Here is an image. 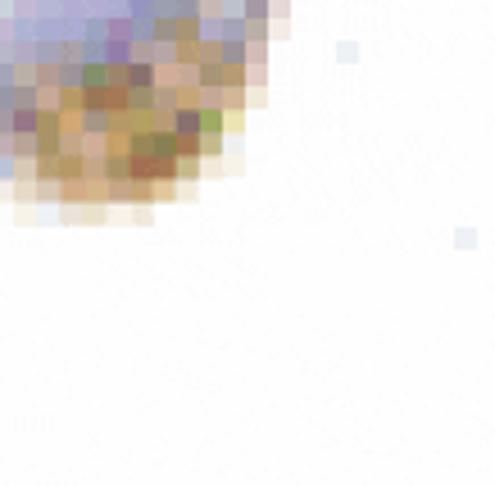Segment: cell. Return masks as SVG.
Returning <instances> with one entry per match:
<instances>
[{"instance_id": "obj_1", "label": "cell", "mask_w": 495, "mask_h": 486, "mask_svg": "<svg viewBox=\"0 0 495 486\" xmlns=\"http://www.w3.org/2000/svg\"><path fill=\"white\" fill-rule=\"evenodd\" d=\"M173 132H178V136H205V114H200L195 105L178 109V118H173Z\"/></svg>"}, {"instance_id": "obj_2", "label": "cell", "mask_w": 495, "mask_h": 486, "mask_svg": "<svg viewBox=\"0 0 495 486\" xmlns=\"http://www.w3.org/2000/svg\"><path fill=\"white\" fill-rule=\"evenodd\" d=\"M82 132L86 136H109L114 132V114H109V109H82Z\"/></svg>"}, {"instance_id": "obj_3", "label": "cell", "mask_w": 495, "mask_h": 486, "mask_svg": "<svg viewBox=\"0 0 495 486\" xmlns=\"http://www.w3.org/2000/svg\"><path fill=\"white\" fill-rule=\"evenodd\" d=\"M273 36V19H245V46H268Z\"/></svg>"}, {"instance_id": "obj_4", "label": "cell", "mask_w": 495, "mask_h": 486, "mask_svg": "<svg viewBox=\"0 0 495 486\" xmlns=\"http://www.w3.org/2000/svg\"><path fill=\"white\" fill-rule=\"evenodd\" d=\"M86 64H59V91H82Z\"/></svg>"}, {"instance_id": "obj_5", "label": "cell", "mask_w": 495, "mask_h": 486, "mask_svg": "<svg viewBox=\"0 0 495 486\" xmlns=\"http://www.w3.org/2000/svg\"><path fill=\"white\" fill-rule=\"evenodd\" d=\"M150 64L155 69H173L178 64V46L173 41H150Z\"/></svg>"}, {"instance_id": "obj_6", "label": "cell", "mask_w": 495, "mask_h": 486, "mask_svg": "<svg viewBox=\"0 0 495 486\" xmlns=\"http://www.w3.org/2000/svg\"><path fill=\"white\" fill-rule=\"evenodd\" d=\"M68 41H36V64H64Z\"/></svg>"}, {"instance_id": "obj_7", "label": "cell", "mask_w": 495, "mask_h": 486, "mask_svg": "<svg viewBox=\"0 0 495 486\" xmlns=\"http://www.w3.org/2000/svg\"><path fill=\"white\" fill-rule=\"evenodd\" d=\"M105 64H132V41H123V36H109Z\"/></svg>"}, {"instance_id": "obj_8", "label": "cell", "mask_w": 495, "mask_h": 486, "mask_svg": "<svg viewBox=\"0 0 495 486\" xmlns=\"http://www.w3.org/2000/svg\"><path fill=\"white\" fill-rule=\"evenodd\" d=\"M14 128L19 132H41V109H14Z\"/></svg>"}, {"instance_id": "obj_9", "label": "cell", "mask_w": 495, "mask_h": 486, "mask_svg": "<svg viewBox=\"0 0 495 486\" xmlns=\"http://www.w3.org/2000/svg\"><path fill=\"white\" fill-rule=\"evenodd\" d=\"M82 41H109V19H86L82 23Z\"/></svg>"}, {"instance_id": "obj_10", "label": "cell", "mask_w": 495, "mask_h": 486, "mask_svg": "<svg viewBox=\"0 0 495 486\" xmlns=\"http://www.w3.org/2000/svg\"><path fill=\"white\" fill-rule=\"evenodd\" d=\"M200 178V155H178V182Z\"/></svg>"}, {"instance_id": "obj_11", "label": "cell", "mask_w": 495, "mask_h": 486, "mask_svg": "<svg viewBox=\"0 0 495 486\" xmlns=\"http://www.w3.org/2000/svg\"><path fill=\"white\" fill-rule=\"evenodd\" d=\"M109 41H82V64H105Z\"/></svg>"}, {"instance_id": "obj_12", "label": "cell", "mask_w": 495, "mask_h": 486, "mask_svg": "<svg viewBox=\"0 0 495 486\" xmlns=\"http://www.w3.org/2000/svg\"><path fill=\"white\" fill-rule=\"evenodd\" d=\"M19 128H14V109H0V141H9Z\"/></svg>"}, {"instance_id": "obj_13", "label": "cell", "mask_w": 495, "mask_h": 486, "mask_svg": "<svg viewBox=\"0 0 495 486\" xmlns=\"http://www.w3.org/2000/svg\"><path fill=\"white\" fill-rule=\"evenodd\" d=\"M9 178H19V159L14 155H0V182H9Z\"/></svg>"}, {"instance_id": "obj_14", "label": "cell", "mask_w": 495, "mask_h": 486, "mask_svg": "<svg viewBox=\"0 0 495 486\" xmlns=\"http://www.w3.org/2000/svg\"><path fill=\"white\" fill-rule=\"evenodd\" d=\"M14 86H36V64H19V82Z\"/></svg>"}, {"instance_id": "obj_15", "label": "cell", "mask_w": 495, "mask_h": 486, "mask_svg": "<svg viewBox=\"0 0 495 486\" xmlns=\"http://www.w3.org/2000/svg\"><path fill=\"white\" fill-rule=\"evenodd\" d=\"M200 141H205L200 155H223V136H200Z\"/></svg>"}]
</instances>
